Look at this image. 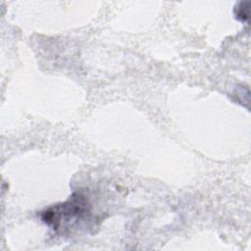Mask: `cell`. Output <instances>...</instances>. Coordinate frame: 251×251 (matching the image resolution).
<instances>
[{
	"label": "cell",
	"instance_id": "1",
	"mask_svg": "<svg viewBox=\"0 0 251 251\" xmlns=\"http://www.w3.org/2000/svg\"><path fill=\"white\" fill-rule=\"evenodd\" d=\"M88 211L86 199L79 193L74 194L68 201L52 206L41 214L42 221L55 230L62 228L71 221L81 218Z\"/></svg>",
	"mask_w": 251,
	"mask_h": 251
},
{
	"label": "cell",
	"instance_id": "2",
	"mask_svg": "<svg viewBox=\"0 0 251 251\" xmlns=\"http://www.w3.org/2000/svg\"><path fill=\"white\" fill-rule=\"evenodd\" d=\"M235 16L241 22H246L249 18V2H240L235 8Z\"/></svg>",
	"mask_w": 251,
	"mask_h": 251
}]
</instances>
